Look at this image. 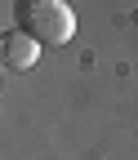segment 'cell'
Segmentation results:
<instances>
[{
	"instance_id": "2",
	"label": "cell",
	"mask_w": 138,
	"mask_h": 160,
	"mask_svg": "<svg viewBox=\"0 0 138 160\" xmlns=\"http://www.w3.org/2000/svg\"><path fill=\"white\" fill-rule=\"evenodd\" d=\"M0 58H5L9 71H31L36 62H40V45H36L27 31H5V40H0Z\"/></svg>"
},
{
	"instance_id": "1",
	"label": "cell",
	"mask_w": 138,
	"mask_h": 160,
	"mask_svg": "<svg viewBox=\"0 0 138 160\" xmlns=\"http://www.w3.org/2000/svg\"><path fill=\"white\" fill-rule=\"evenodd\" d=\"M13 22L36 45H67L76 36V13L67 0H13Z\"/></svg>"
}]
</instances>
